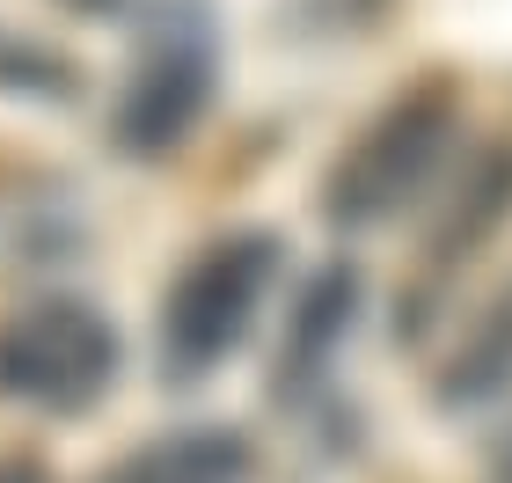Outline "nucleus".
<instances>
[{
	"label": "nucleus",
	"mask_w": 512,
	"mask_h": 483,
	"mask_svg": "<svg viewBox=\"0 0 512 483\" xmlns=\"http://www.w3.org/2000/svg\"><path fill=\"white\" fill-rule=\"evenodd\" d=\"M278 264H286V242L264 235V227L205 242L198 257L176 271L169 301H161V374L169 381L220 374L249 344L256 315H264L271 286H278Z\"/></svg>",
	"instance_id": "1"
},
{
	"label": "nucleus",
	"mask_w": 512,
	"mask_h": 483,
	"mask_svg": "<svg viewBox=\"0 0 512 483\" xmlns=\"http://www.w3.org/2000/svg\"><path fill=\"white\" fill-rule=\"evenodd\" d=\"M118 322L81 293H44L0 322V396L44 418H81L118 381Z\"/></svg>",
	"instance_id": "2"
},
{
	"label": "nucleus",
	"mask_w": 512,
	"mask_h": 483,
	"mask_svg": "<svg viewBox=\"0 0 512 483\" xmlns=\"http://www.w3.org/2000/svg\"><path fill=\"white\" fill-rule=\"evenodd\" d=\"M454 147V96L447 88H410L403 103H388L352 147L337 154L322 205L337 227H381L395 213H410L425 198V183L439 176V161Z\"/></svg>",
	"instance_id": "3"
},
{
	"label": "nucleus",
	"mask_w": 512,
	"mask_h": 483,
	"mask_svg": "<svg viewBox=\"0 0 512 483\" xmlns=\"http://www.w3.org/2000/svg\"><path fill=\"white\" fill-rule=\"evenodd\" d=\"M205 103H213V37L191 8H169L139 44L132 74L118 88V132L125 154H176L198 132Z\"/></svg>",
	"instance_id": "4"
},
{
	"label": "nucleus",
	"mask_w": 512,
	"mask_h": 483,
	"mask_svg": "<svg viewBox=\"0 0 512 483\" xmlns=\"http://www.w3.org/2000/svg\"><path fill=\"white\" fill-rule=\"evenodd\" d=\"M249 476H256V447L235 425H183L118 454L96 483H249Z\"/></svg>",
	"instance_id": "5"
},
{
	"label": "nucleus",
	"mask_w": 512,
	"mask_h": 483,
	"mask_svg": "<svg viewBox=\"0 0 512 483\" xmlns=\"http://www.w3.org/2000/svg\"><path fill=\"white\" fill-rule=\"evenodd\" d=\"M359 322V279L352 264H322L315 286L300 293L293 308V330H286V352H278V396H308L322 381V366L337 359L344 330Z\"/></svg>",
	"instance_id": "6"
},
{
	"label": "nucleus",
	"mask_w": 512,
	"mask_h": 483,
	"mask_svg": "<svg viewBox=\"0 0 512 483\" xmlns=\"http://www.w3.org/2000/svg\"><path fill=\"white\" fill-rule=\"evenodd\" d=\"M505 213H512V147H491L469 176H461L454 205L439 213V264L476 257V249L505 227Z\"/></svg>",
	"instance_id": "7"
},
{
	"label": "nucleus",
	"mask_w": 512,
	"mask_h": 483,
	"mask_svg": "<svg viewBox=\"0 0 512 483\" xmlns=\"http://www.w3.org/2000/svg\"><path fill=\"white\" fill-rule=\"evenodd\" d=\"M512 374V308H498L483 322V337H469V352L447 366V403H476Z\"/></svg>",
	"instance_id": "8"
},
{
	"label": "nucleus",
	"mask_w": 512,
	"mask_h": 483,
	"mask_svg": "<svg viewBox=\"0 0 512 483\" xmlns=\"http://www.w3.org/2000/svg\"><path fill=\"white\" fill-rule=\"evenodd\" d=\"M0 483H52L37 462H0Z\"/></svg>",
	"instance_id": "9"
},
{
	"label": "nucleus",
	"mask_w": 512,
	"mask_h": 483,
	"mask_svg": "<svg viewBox=\"0 0 512 483\" xmlns=\"http://www.w3.org/2000/svg\"><path fill=\"white\" fill-rule=\"evenodd\" d=\"M74 8H88V15H110V8H125V0H74Z\"/></svg>",
	"instance_id": "10"
},
{
	"label": "nucleus",
	"mask_w": 512,
	"mask_h": 483,
	"mask_svg": "<svg viewBox=\"0 0 512 483\" xmlns=\"http://www.w3.org/2000/svg\"><path fill=\"white\" fill-rule=\"evenodd\" d=\"M505 476H512V447H505Z\"/></svg>",
	"instance_id": "11"
}]
</instances>
